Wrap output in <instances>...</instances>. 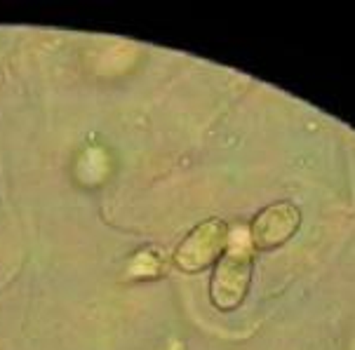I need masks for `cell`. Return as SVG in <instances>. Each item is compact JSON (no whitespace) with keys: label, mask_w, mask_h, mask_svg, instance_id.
I'll return each instance as SVG.
<instances>
[{"label":"cell","mask_w":355,"mask_h":350,"mask_svg":"<svg viewBox=\"0 0 355 350\" xmlns=\"http://www.w3.org/2000/svg\"><path fill=\"white\" fill-rule=\"evenodd\" d=\"M254 270V247L250 240H236L226 247L219 261L214 263V273L209 280V301L221 313L236 310L245 301L252 285Z\"/></svg>","instance_id":"1"},{"label":"cell","mask_w":355,"mask_h":350,"mask_svg":"<svg viewBox=\"0 0 355 350\" xmlns=\"http://www.w3.org/2000/svg\"><path fill=\"white\" fill-rule=\"evenodd\" d=\"M228 243H231L228 223L212 216V219H205L196 228H191V233L174 250L172 261L184 273H200L219 261Z\"/></svg>","instance_id":"2"},{"label":"cell","mask_w":355,"mask_h":350,"mask_svg":"<svg viewBox=\"0 0 355 350\" xmlns=\"http://www.w3.org/2000/svg\"><path fill=\"white\" fill-rule=\"evenodd\" d=\"M299 226H302V209L290 200H280L254 214L248 240L254 252H270L292 240Z\"/></svg>","instance_id":"3"}]
</instances>
